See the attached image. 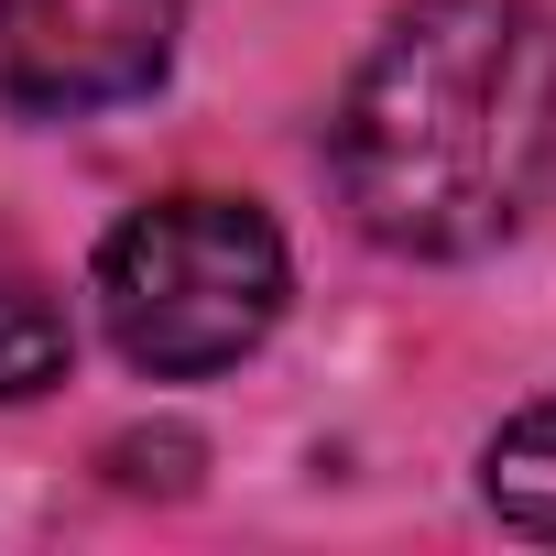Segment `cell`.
<instances>
[{"label":"cell","instance_id":"1","mask_svg":"<svg viewBox=\"0 0 556 556\" xmlns=\"http://www.w3.org/2000/svg\"><path fill=\"white\" fill-rule=\"evenodd\" d=\"M328 164L382 251L469 262L556 186V12L545 0H404L361 55Z\"/></svg>","mask_w":556,"mask_h":556},{"label":"cell","instance_id":"2","mask_svg":"<svg viewBox=\"0 0 556 556\" xmlns=\"http://www.w3.org/2000/svg\"><path fill=\"white\" fill-rule=\"evenodd\" d=\"M295 295L285 229L251 197H153L99 240V328L131 371L197 382L273 339Z\"/></svg>","mask_w":556,"mask_h":556},{"label":"cell","instance_id":"3","mask_svg":"<svg viewBox=\"0 0 556 556\" xmlns=\"http://www.w3.org/2000/svg\"><path fill=\"white\" fill-rule=\"evenodd\" d=\"M186 0H0V99L23 121H88L153 99Z\"/></svg>","mask_w":556,"mask_h":556},{"label":"cell","instance_id":"4","mask_svg":"<svg viewBox=\"0 0 556 556\" xmlns=\"http://www.w3.org/2000/svg\"><path fill=\"white\" fill-rule=\"evenodd\" d=\"M66 361H77V328H66L55 285H45V273H23V262H0V404L55 393Z\"/></svg>","mask_w":556,"mask_h":556},{"label":"cell","instance_id":"5","mask_svg":"<svg viewBox=\"0 0 556 556\" xmlns=\"http://www.w3.org/2000/svg\"><path fill=\"white\" fill-rule=\"evenodd\" d=\"M480 491H491V513H502L513 534L556 545V393H545V404H523V415L491 437V458H480Z\"/></svg>","mask_w":556,"mask_h":556}]
</instances>
